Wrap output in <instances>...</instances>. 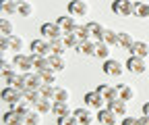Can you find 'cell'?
Returning a JSON list of instances; mask_svg holds the SVG:
<instances>
[{
  "label": "cell",
  "instance_id": "obj_32",
  "mask_svg": "<svg viewBox=\"0 0 149 125\" xmlns=\"http://www.w3.org/2000/svg\"><path fill=\"white\" fill-rule=\"evenodd\" d=\"M118 35H120V31L106 29V33H104V40H102V42H106V44H110V46H118Z\"/></svg>",
  "mask_w": 149,
  "mask_h": 125
},
{
  "label": "cell",
  "instance_id": "obj_21",
  "mask_svg": "<svg viewBox=\"0 0 149 125\" xmlns=\"http://www.w3.org/2000/svg\"><path fill=\"white\" fill-rule=\"evenodd\" d=\"M130 54H135V56H143V59H147L149 56V44L147 42H135L133 44V48H130Z\"/></svg>",
  "mask_w": 149,
  "mask_h": 125
},
{
  "label": "cell",
  "instance_id": "obj_15",
  "mask_svg": "<svg viewBox=\"0 0 149 125\" xmlns=\"http://www.w3.org/2000/svg\"><path fill=\"white\" fill-rule=\"evenodd\" d=\"M97 92L106 98V100H114V98H120V92H118V85H112V83H100L97 85Z\"/></svg>",
  "mask_w": 149,
  "mask_h": 125
},
{
  "label": "cell",
  "instance_id": "obj_11",
  "mask_svg": "<svg viewBox=\"0 0 149 125\" xmlns=\"http://www.w3.org/2000/svg\"><path fill=\"white\" fill-rule=\"evenodd\" d=\"M33 56V65L37 69V73H46V71H56L52 67V61L50 56H42V54H31Z\"/></svg>",
  "mask_w": 149,
  "mask_h": 125
},
{
  "label": "cell",
  "instance_id": "obj_24",
  "mask_svg": "<svg viewBox=\"0 0 149 125\" xmlns=\"http://www.w3.org/2000/svg\"><path fill=\"white\" fill-rule=\"evenodd\" d=\"M52 113H54L56 117H66V115H70V113H72V109L68 106V102H54Z\"/></svg>",
  "mask_w": 149,
  "mask_h": 125
},
{
  "label": "cell",
  "instance_id": "obj_28",
  "mask_svg": "<svg viewBox=\"0 0 149 125\" xmlns=\"http://www.w3.org/2000/svg\"><path fill=\"white\" fill-rule=\"evenodd\" d=\"M35 109L40 111V113H44V115H46V113H52V109H54V100H52V98H46V96H44V98H42L40 102L35 104Z\"/></svg>",
  "mask_w": 149,
  "mask_h": 125
},
{
  "label": "cell",
  "instance_id": "obj_43",
  "mask_svg": "<svg viewBox=\"0 0 149 125\" xmlns=\"http://www.w3.org/2000/svg\"><path fill=\"white\" fill-rule=\"evenodd\" d=\"M120 125H143V123H141V119H137V117H128V115H126V117H122V123H120Z\"/></svg>",
  "mask_w": 149,
  "mask_h": 125
},
{
  "label": "cell",
  "instance_id": "obj_39",
  "mask_svg": "<svg viewBox=\"0 0 149 125\" xmlns=\"http://www.w3.org/2000/svg\"><path fill=\"white\" fill-rule=\"evenodd\" d=\"M135 17L147 19V17H149V4H145V2H135Z\"/></svg>",
  "mask_w": 149,
  "mask_h": 125
},
{
  "label": "cell",
  "instance_id": "obj_2",
  "mask_svg": "<svg viewBox=\"0 0 149 125\" xmlns=\"http://www.w3.org/2000/svg\"><path fill=\"white\" fill-rule=\"evenodd\" d=\"M112 11L118 17H133L135 15V2L133 0H114L112 2Z\"/></svg>",
  "mask_w": 149,
  "mask_h": 125
},
{
  "label": "cell",
  "instance_id": "obj_9",
  "mask_svg": "<svg viewBox=\"0 0 149 125\" xmlns=\"http://www.w3.org/2000/svg\"><path fill=\"white\" fill-rule=\"evenodd\" d=\"M25 94H23V90L21 88H17V85H6L4 90H2V100L4 102H8V104H15V102H19Z\"/></svg>",
  "mask_w": 149,
  "mask_h": 125
},
{
  "label": "cell",
  "instance_id": "obj_34",
  "mask_svg": "<svg viewBox=\"0 0 149 125\" xmlns=\"http://www.w3.org/2000/svg\"><path fill=\"white\" fill-rule=\"evenodd\" d=\"M50 61H52V67L58 71V73L66 69V61H64V56H60V54H50Z\"/></svg>",
  "mask_w": 149,
  "mask_h": 125
},
{
  "label": "cell",
  "instance_id": "obj_14",
  "mask_svg": "<svg viewBox=\"0 0 149 125\" xmlns=\"http://www.w3.org/2000/svg\"><path fill=\"white\" fill-rule=\"evenodd\" d=\"M25 117H27V115L8 109V113H4L2 121H4V125H25Z\"/></svg>",
  "mask_w": 149,
  "mask_h": 125
},
{
  "label": "cell",
  "instance_id": "obj_19",
  "mask_svg": "<svg viewBox=\"0 0 149 125\" xmlns=\"http://www.w3.org/2000/svg\"><path fill=\"white\" fill-rule=\"evenodd\" d=\"M56 23L62 27L64 33H68V31H72L74 27H77V23H74V17H72V15H62V17H58V19H56Z\"/></svg>",
  "mask_w": 149,
  "mask_h": 125
},
{
  "label": "cell",
  "instance_id": "obj_7",
  "mask_svg": "<svg viewBox=\"0 0 149 125\" xmlns=\"http://www.w3.org/2000/svg\"><path fill=\"white\" fill-rule=\"evenodd\" d=\"M66 8H68V15H72L74 19H77V17H87V15H89L87 0H70Z\"/></svg>",
  "mask_w": 149,
  "mask_h": 125
},
{
  "label": "cell",
  "instance_id": "obj_36",
  "mask_svg": "<svg viewBox=\"0 0 149 125\" xmlns=\"http://www.w3.org/2000/svg\"><path fill=\"white\" fill-rule=\"evenodd\" d=\"M64 42H66V46H68V48H72V50H77V48H79V44H81V40L77 38V33H74V31L64 33Z\"/></svg>",
  "mask_w": 149,
  "mask_h": 125
},
{
  "label": "cell",
  "instance_id": "obj_18",
  "mask_svg": "<svg viewBox=\"0 0 149 125\" xmlns=\"http://www.w3.org/2000/svg\"><path fill=\"white\" fill-rule=\"evenodd\" d=\"M77 52L79 54H83V56H95V40H85V42H81L79 44V48H77Z\"/></svg>",
  "mask_w": 149,
  "mask_h": 125
},
{
  "label": "cell",
  "instance_id": "obj_27",
  "mask_svg": "<svg viewBox=\"0 0 149 125\" xmlns=\"http://www.w3.org/2000/svg\"><path fill=\"white\" fill-rule=\"evenodd\" d=\"M133 44H135L133 35H130L128 31H120V35H118V46H122L124 50H130V48H133Z\"/></svg>",
  "mask_w": 149,
  "mask_h": 125
},
{
  "label": "cell",
  "instance_id": "obj_23",
  "mask_svg": "<svg viewBox=\"0 0 149 125\" xmlns=\"http://www.w3.org/2000/svg\"><path fill=\"white\" fill-rule=\"evenodd\" d=\"M21 75L23 73H17V71H6V73H2V81L6 85H19L21 83Z\"/></svg>",
  "mask_w": 149,
  "mask_h": 125
},
{
  "label": "cell",
  "instance_id": "obj_31",
  "mask_svg": "<svg viewBox=\"0 0 149 125\" xmlns=\"http://www.w3.org/2000/svg\"><path fill=\"white\" fill-rule=\"evenodd\" d=\"M33 4L29 2V0H19V15L21 17H31L33 15Z\"/></svg>",
  "mask_w": 149,
  "mask_h": 125
},
{
  "label": "cell",
  "instance_id": "obj_8",
  "mask_svg": "<svg viewBox=\"0 0 149 125\" xmlns=\"http://www.w3.org/2000/svg\"><path fill=\"white\" fill-rule=\"evenodd\" d=\"M31 52H33V54H42V56H50V54H54V52H52V42L46 40V38L33 40L31 42Z\"/></svg>",
  "mask_w": 149,
  "mask_h": 125
},
{
  "label": "cell",
  "instance_id": "obj_45",
  "mask_svg": "<svg viewBox=\"0 0 149 125\" xmlns=\"http://www.w3.org/2000/svg\"><path fill=\"white\" fill-rule=\"evenodd\" d=\"M0 48L8 50V35H2V38H0Z\"/></svg>",
  "mask_w": 149,
  "mask_h": 125
},
{
  "label": "cell",
  "instance_id": "obj_17",
  "mask_svg": "<svg viewBox=\"0 0 149 125\" xmlns=\"http://www.w3.org/2000/svg\"><path fill=\"white\" fill-rule=\"evenodd\" d=\"M97 121H100L102 125H116V123H118V115H116L114 111H110V109H102V111L97 113Z\"/></svg>",
  "mask_w": 149,
  "mask_h": 125
},
{
  "label": "cell",
  "instance_id": "obj_16",
  "mask_svg": "<svg viewBox=\"0 0 149 125\" xmlns=\"http://www.w3.org/2000/svg\"><path fill=\"white\" fill-rule=\"evenodd\" d=\"M85 27H87V31H89V38H91V40H95V42H102V40H104V33H106V27H104V25L91 21V23H87Z\"/></svg>",
  "mask_w": 149,
  "mask_h": 125
},
{
  "label": "cell",
  "instance_id": "obj_38",
  "mask_svg": "<svg viewBox=\"0 0 149 125\" xmlns=\"http://www.w3.org/2000/svg\"><path fill=\"white\" fill-rule=\"evenodd\" d=\"M70 100V92L66 88H56V96H54V102H68Z\"/></svg>",
  "mask_w": 149,
  "mask_h": 125
},
{
  "label": "cell",
  "instance_id": "obj_20",
  "mask_svg": "<svg viewBox=\"0 0 149 125\" xmlns=\"http://www.w3.org/2000/svg\"><path fill=\"white\" fill-rule=\"evenodd\" d=\"M0 11H2V15L6 17H10V15H15V13H19V0H2L0 2Z\"/></svg>",
  "mask_w": 149,
  "mask_h": 125
},
{
  "label": "cell",
  "instance_id": "obj_12",
  "mask_svg": "<svg viewBox=\"0 0 149 125\" xmlns=\"http://www.w3.org/2000/svg\"><path fill=\"white\" fill-rule=\"evenodd\" d=\"M13 63L17 65V69H21L23 73H27V71L35 69V65H33V56H27V54H23V52H19V54L15 56Z\"/></svg>",
  "mask_w": 149,
  "mask_h": 125
},
{
  "label": "cell",
  "instance_id": "obj_30",
  "mask_svg": "<svg viewBox=\"0 0 149 125\" xmlns=\"http://www.w3.org/2000/svg\"><path fill=\"white\" fill-rule=\"evenodd\" d=\"M8 50H13V52H17V54H19V52H21L23 50V40L21 38H19V35H8Z\"/></svg>",
  "mask_w": 149,
  "mask_h": 125
},
{
  "label": "cell",
  "instance_id": "obj_35",
  "mask_svg": "<svg viewBox=\"0 0 149 125\" xmlns=\"http://www.w3.org/2000/svg\"><path fill=\"white\" fill-rule=\"evenodd\" d=\"M56 125H81V121L74 117V113H70L66 117H56Z\"/></svg>",
  "mask_w": 149,
  "mask_h": 125
},
{
  "label": "cell",
  "instance_id": "obj_44",
  "mask_svg": "<svg viewBox=\"0 0 149 125\" xmlns=\"http://www.w3.org/2000/svg\"><path fill=\"white\" fill-rule=\"evenodd\" d=\"M17 69V65L15 63H10V61H6V59H2V73H6V71H15Z\"/></svg>",
  "mask_w": 149,
  "mask_h": 125
},
{
  "label": "cell",
  "instance_id": "obj_5",
  "mask_svg": "<svg viewBox=\"0 0 149 125\" xmlns=\"http://www.w3.org/2000/svg\"><path fill=\"white\" fill-rule=\"evenodd\" d=\"M85 106H89V109H97V111H102V109H106V98L97 92V90H93V92H87L85 94Z\"/></svg>",
  "mask_w": 149,
  "mask_h": 125
},
{
  "label": "cell",
  "instance_id": "obj_46",
  "mask_svg": "<svg viewBox=\"0 0 149 125\" xmlns=\"http://www.w3.org/2000/svg\"><path fill=\"white\" fill-rule=\"evenodd\" d=\"M143 115H147V117H149V102H145V104H143Z\"/></svg>",
  "mask_w": 149,
  "mask_h": 125
},
{
  "label": "cell",
  "instance_id": "obj_4",
  "mask_svg": "<svg viewBox=\"0 0 149 125\" xmlns=\"http://www.w3.org/2000/svg\"><path fill=\"white\" fill-rule=\"evenodd\" d=\"M102 69H104V73H106V75H110V77H120V75L124 73L126 65H122V63H120V61H116V59H106Z\"/></svg>",
  "mask_w": 149,
  "mask_h": 125
},
{
  "label": "cell",
  "instance_id": "obj_26",
  "mask_svg": "<svg viewBox=\"0 0 149 125\" xmlns=\"http://www.w3.org/2000/svg\"><path fill=\"white\" fill-rule=\"evenodd\" d=\"M42 121H44V113H40V111H29L27 113V117H25V125H42Z\"/></svg>",
  "mask_w": 149,
  "mask_h": 125
},
{
  "label": "cell",
  "instance_id": "obj_1",
  "mask_svg": "<svg viewBox=\"0 0 149 125\" xmlns=\"http://www.w3.org/2000/svg\"><path fill=\"white\" fill-rule=\"evenodd\" d=\"M44 85V79L40 73H31V71H27V73L21 75V83H19L17 88H21V90H42Z\"/></svg>",
  "mask_w": 149,
  "mask_h": 125
},
{
  "label": "cell",
  "instance_id": "obj_41",
  "mask_svg": "<svg viewBox=\"0 0 149 125\" xmlns=\"http://www.w3.org/2000/svg\"><path fill=\"white\" fill-rule=\"evenodd\" d=\"M58 71H46V73H40L42 75V79H44V83H48V85H56V81H58Z\"/></svg>",
  "mask_w": 149,
  "mask_h": 125
},
{
  "label": "cell",
  "instance_id": "obj_47",
  "mask_svg": "<svg viewBox=\"0 0 149 125\" xmlns=\"http://www.w3.org/2000/svg\"><path fill=\"white\" fill-rule=\"evenodd\" d=\"M141 123H143V125H149V117L143 115V117H141Z\"/></svg>",
  "mask_w": 149,
  "mask_h": 125
},
{
  "label": "cell",
  "instance_id": "obj_6",
  "mask_svg": "<svg viewBox=\"0 0 149 125\" xmlns=\"http://www.w3.org/2000/svg\"><path fill=\"white\" fill-rule=\"evenodd\" d=\"M124 65H126V71H130V73H135V75L145 73V69H147L145 59H143V56H135V54H130Z\"/></svg>",
  "mask_w": 149,
  "mask_h": 125
},
{
  "label": "cell",
  "instance_id": "obj_25",
  "mask_svg": "<svg viewBox=\"0 0 149 125\" xmlns=\"http://www.w3.org/2000/svg\"><path fill=\"white\" fill-rule=\"evenodd\" d=\"M110 44H106V42H95V56L97 59H102V61H106V59H110Z\"/></svg>",
  "mask_w": 149,
  "mask_h": 125
},
{
  "label": "cell",
  "instance_id": "obj_13",
  "mask_svg": "<svg viewBox=\"0 0 149 125\" xmlns=\"http://www.w3.org/2000/svg\"><path fill=\"white\" fill-rule=\"evenodd\" d=\"M108 109L114 111L118 117H126V115H128V104H126V100H122V98L108 100Z\"/></svg>",
  "mask_w": 149,
  "mask_h": 125
},
{
  "label": "cell",
  "instance_id": "obj_3",
  "mask_svg": "<svg viewBox=\"0 0 149 125\" xmlns=\"http://www.w3.org/2000/svg\"><path fill=\"white\" fill-rule=\"evenodd\" d=\"M40 33L44 35L46 40H58V38H62V27L56 23V21H48V23H42V27H40Z\"/></svg>",
  "mask_w": 149,
  "mask_h": 125
},
{
  "label": "cell",
  "instance_id": "obj_29",
  "mask_svg": "<svg viewBox=\"0 0 149 125\" xmlns=\"http://www.w3.org/2000/svg\"><path fill=\"white\" fill-rule=\"evenodd\" d=\"M52 42V52L54 54H60V56H64V52H66V42H64V38H58V40H50Z\"/></svg>",
  "mask_w": 149,
  "mask_h": 125
},
{
  "label": "cell",
  "instance_id": "obj_10",
  "mask_svg": "<svg viewBox=\"0 0 149 125\" xmlns=\"http://www.w3.org/2000/svg\"><path fill=\"white\" fill-rule=\"evenodd\" d=\"M72 113H74V117L81 121V125H91L93 121L97 119V115H93L89 106H81V109H74Z\"/></svg>",
  "mask_w": 149,
  "mask_h": 125
},
{
  "label": "cell",
  "instance_id": "obj_33",
  "mask_svg": "<svg viewBox=\"0 0 149 125\" xmlns=\"http://www.w3.org/2000/svg\"><path fill=\"white\" fill-rule=\"evenodd\" d=\"M118 92H120V98L126 100V102L135 98V90H133L130 85H126V83H120V85H118Z\"/></svg>",
  "mask_w": 149,
  "mask_h": 125
},
{
  "label": "cell",
  "instance_id": "obj_40",
  "mask_svg": "<svg viewBox=\"0 0 149 125\" xmlns=\"http://www.w3.org/2000/svg\"><path fill=\"white\" fill-rule=\"evenodd\" d=\"M23 94H25V98H27V100H29V102H31V104H33V106H35V104H37V102H40V100H42V98H44V96H42V92H40V90H25V92H23Z\"/></svg>",
  "mask_w": 149,
  "mask_h": 125
},
{
  "label": "cell",
  "instance_id": "obj_37",
  "mask_svg": "<svg viewBox=\"0 0 149 125\" xmlns=\"http://www.w3.org/2000/svg\"><path fill=\"white\" fill-rule=\"evenodd\" d=\"M0 31H2V35H13V31H15L13 21L6 19V17H2V19H0Z\"/></svg>",
  "mask_w": 149,
  "mask_h": 125
},
{
  "label": "cell",
  "instance_id": "obj_42",
  "mask_svg": "<svg viewBox=\"0 0 149 125\" xmlns=\"http://www.w3.org/2000/svg\"><path fill=\"white\" fill-rule=\"evenodd\" d=\"M56 88H58V85H48V83H44L42 85V96H46V98H52L54 100V96H56Z\"/></svg>",
  "mask_w": 149,
  "mask_h": 125
},
{
  "label": "cell",
  "instance_id": "obj_22",
  "mask_svg": "<svg viewBox=\"0 0 149 125\" xmlns=\"http://www.w3.org/2000/svg\"><path fill=\"white\" fill-rule=\"evenodd\" d=\"M31 106H33V104H31V102H29V100L23 96V98L19 100V102H15V104H8V109H13V111H19V113H23V115H27L29 111H33Z\"/></svg>",
  "mask_w": 149,
  "mask_h": 125
}]
</instances>
